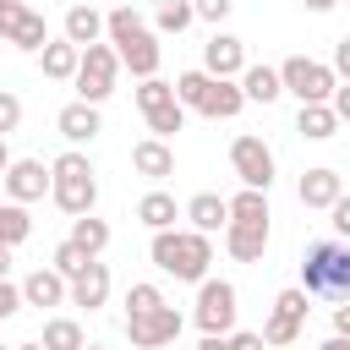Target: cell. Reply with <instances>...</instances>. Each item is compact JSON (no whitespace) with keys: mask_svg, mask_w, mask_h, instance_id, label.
Wrapping results in <instances>:
<instances>
[{"mask_svg":"<svg viewBox=\"0 0 350 350\" xmlns=\"http://www.w3.org/2000/svg\"><path fill=\"white\" fill-rule=\"evenodd\" d=\"M175 334H180V312L164 301V306H153V312H142V317H126V339L137 345V350H159V345H175Z\"/></svg>","mask_w":350,"mask_h":350,"instance_id":"11","label":"cell"},{"mask_svg":"<svg viewBox=\"0 0 350 350\" xmlns=\"http://www.w3.org/2000/svg\"><path fill=\"white\" fill-rule=\"evenodd\" d=\"M284 350H290V345H284Z\"/></svg>","mask_w":350,"mask_h":350,"instance_id":"53","label":"cell"},{"mask_svg":"<svg viewBox=\"0 0 350 350\" xmlns=\"http://www.w3.org/2000/svg\"><path fill=\"white\" fill-rule=\"evenodd\" d=\"M131 170H137V175H148V180H164V175H175V153H170V142H164V137H148V142H137V148H131Z\"/></svg>","mask_w":350,"mask_h":350,"instance_id":"19","label":"cell"},{"mask_svg":"<svg viewBox=\"0 0 350 350\" xmlns=\"http://www.w3.org/2000/svg\"><path fill=\"white\" fill-rule=\"evenodd\" d=\"M230 219H268V191L241 186V191L230 197Z\"/></svg>","mask_w":350,"mask_h":350,"instance_id":"31","label":"cell"},{"mask_svg":"<svg viewBox=\"0 0 350 350\" xmlns=\"http://www.w3.org/2000/svg\"><path fill=\"white\" fill-rule=\"evenodd\" d=\"M71 241H77L88 257H98V252L109 246V224H104V219H93V213H77V219H71Z\"/></svg>","mask_w":350,"mask_h":350,"instance_id":"27","label":"cell"},{"mask_svg":"<svg viewBox=\"0 0 350 350\" xmlns=\"http://www.w3.org/2000/svg\"><path fill=\"white\" fill-rule=\"evenodd\" d=\"M295 339H301V323L284 317V312H268V323H262V345L284 350V345H295Z\"/></svg>","mask_w":350,"mask_h":350,"instance_id":"32","label":"cell"},{"mask_svg":"<svg viewBox=\"0 0 350 350\" xmlns=\"http://www.w3.org/2000/svg\"><path fill=\"white\" fill-rule=\"evenodd\" d=\"M241 93H246L252 104H273V98L284 93V77H279L273 66H246V71H241Z\"/></svg>","mask_w":350,"mask_h":350,"instance_id":"23","label":"cell"},{"mask_svg":"<svg viewBox=\"0 0 350 350\" xmlns=\"http://www.w3.org/2000/svg\"><path fill=\"white\" fill-rule=\"evenodd\" d=\"M98 33H104V16H98L93 5H71V11H66V38H71V44L88 49V44H98Z\"/></svg>","mask_w":350,"mask_h":350,"instance_id":"26","label":"cell"},{"mask_svg":"<svg viewBox=\"0 0 350 350\" xmlns=\"http://www.w3.org/2000/svg\"><path fill=\"white\" fill-rule=\"evenodd\" d=\"M137 219H142L148 230H175L180 208H175V197H170V191H148V197L137 202Z\"/></svg>","mask_w":350,"mask_h":350,"instance_id":"25","label":"cell"},{"mask_svg":"<svg viewBox=\"0 0 350 350\" xmlns=\"http://www.w3.org/2000/svg\"><path fill=\"white\" fill-rule=\"evenodd\" d=\"M153 306H164L159 284H131V290H126V317H142V312H153Z\"/></svg>","mask_w":350,"mask_h":350,"instance_id":"34","label":"cell"},{"mask_svg":"<svg viewBox=\"0 0 350 350\" xmlns=\"http://www.w3.org/2000/svg\"><path fill=\"white\" fill-rule=\"evenodd\" d=\"M202 71H208V77H241V71H246L241 38H235V33H213V38L202 44Z\"/></svg>","mask_w":350,"mask_h":350,"instance_id":"14","label":"cell"},{"mask_svg":"<svg viewBox=\"0 0 350 350\" xmlns=\"http://www.w3.org/2000/svg\"><path fill=\"white\" fill-rule=\"evenodd\" d=\"M191 5H197V16H202V22H224L235 0H191Z\"/></svg>","mask_w":350,"mask_h":350,"instance_id":"38","label":"cell"},{"mask_svg":"<svg viewBox=\"0 0 350 350\" xmlns=\"http://www.w3.org/2000/svg\"><path fill=\"white\" fill-rule=\"evenodd\" d=\"M0 44H16V49H27V55H38V49L49 44V27H44V16H38L33 5L5 0V5H0Z\"/></svg>","mask_w":350,"mask_h":350,"instance_id":"9","label":"cell"},{"mask_svg":"<svg viewBox=\"0 0 350 350\" xmlns=\"http://www.w3.org/2000/svg\"><path fill=\"white\" fill-rule=\"evenodd\" d=\"M5 273H11V246L0 241V279H5Z\"/></svg>","mask_w":350,"mask_h":350,"instance_id":"46","label":"cell"},{"mask_svg":"<svg viewBox=\"0 0 350 350\" xmlns=\"http://www.w3.org/2000/svg\"><path fill=\"white\" fill-rule=\"evenodd\" d=\"M115 77H120V55H115V44H88L82 49V66H77V98H88V104H104L109 93H115Z\"/></svg>","mask_w":350,"mask_h":350,"instance_id":"5","label":"cell"},{"mask_svg":"<svg viewBox=\"0 0 350 350\" xmlns=\"http://www.w3.org/2000/svg\"><path fill=\"white\" fill-rule=\"evenodd\" d=\"M104 301H109V268L93 257V262H88V268L71 279V306H88V312H98Z\"/></svg>","mask_w":350,"mask_h":350,"instance_id":"18","label":"cell"},{"mask_svg":"<svg viewBox=\"0 0 350 350\" xmlns=\"http://www.w3.org/2000/svg\"><path fill=\"white\" fill-rule=\"evenodd\" d=\"M295 131H301L306 142H328V137L339 131V115H334V104H301V115H295Z\"/></svg>","mask_w":350,"mask_h":350,"instance_id":"24","label":"cell"},{"mask_svg":"<svg viewBox=\"0 0 350 350\" xmlns=\"http://www.w3.org/2000/svg\"><path fill=\"white\" fill-rule=\"evenodd\" d=\"M55 126H60V137L77 148V142H93L98 131H104V120H98V104H88V98H77V104H66L60 115H55Z\"/></svg>","mask_w":350,"mask_h":350,"instance_id":"16","label":"cell"},{"mask_svg":"<svg viewBox=\"0 0 350 350\" xmlns=\"http://www.w3.org/2000/svg\"><path fill=\"white\" fill-rule=\"evenodd\" d=\"M11 170V148H5V137H0V175Z\"/></svg>","mask_w":350,"mask_h":350,"instance_id":"47","label":"cell"},{"mask_svg":"<svg viewBox=\"0 0 350 350\" xmlns=\"http://www.w3.org/2000/svg\"><path fill=\"white\" fill-rule=\"evenodd\" d=\"M0 350H5V345H0Z\"/></svg>","mask_w":350,"mask_h":350,"instance_id":"52","label":"cell"},{"mask_svg":"<svg viewBox=\"0 0 350 350\" xmlns=\"http://www.w3.org/2000/svg\"><path fill=\"white\" fill-rule=\"evenodd\" d=\"M328 104H334V115H339V120H345V126H350V82H339V88H334V98H328Z\"/></svg>","mask_w":350,"mask_h":350,"instance_id":"41","label":"cell"},{"mask_svg":"<svg viewBox=\"0 0 350 350\" xmlns=\"http://www.w3.org/2000/svg\"><path fill=\"white\" fill-rule=\"evenodd\" d=\"M0 5H5V0H0Z\"/></svg>","mask_w":350,"mask_h":350,"instance_id":"51","label":"cell"},{"mask_svg":"<svg viewBox=\"0 0 350 350\" xmlns=\"http://www.w3.org/2000/svg\"><path fill=\"white\" fill-rule=\"evenodd\" d=\"M82 350H104V345H82Z\"/></svg>","mask_w":350,"mask_h":350,"instance_id":"50","label":"cell"},{"mask_svg":"<svg viewBox=\"0 0 350 350\" xmlns=\"http://www.w3.org/2000/svg\"><path fill=\"white\" fill-rule=\"evenodd\" d=\"M49 170H55V186H49L55 208H60V213H71V219H77V213H93V202H98V180H93V164H88V159L71 148V153H60Z\"/></svg>","mask_w":350,"mask_h":350,"instance_id":"4","label":"cell"},{"mask_svg":"<svg viewBox=\"0 0 350 350\" xmlns=\"http://www.w3.org/2000/svg\"><path fill=\"white\" fill-rule=\"evenodd\" d=\"M241 104H246V93H241L235 77H208V88H202V98H197V115L230 120V115H241Z\"/></svg>","mask_w":350,"mask_h":350,"instance_id":"15","label":"cell"},{"mask_svg":"<svg viewBox=\"0 0 350 350\" xmlns=\"http://www.w3.org/2000/svg\"><path fill=\"white\" fill-rule=\"evenodd\" d=\"M224 246L235 262H262L268 252V219H230L224 224Z\"/></svg>","mask_w":350,"mask_h":350,"instance_id":"13","label":"cell"},{"mask_svg":"<svg viewBox=\"0 0 350 350\" xmlns=\"http://www.w3.org/2000/svg\"><path fill=\"white\" fill-rule=\"evenodd\" d=\"M197 350H230V334H202V345Z\"/></svg>","mask_w":350,"mask_h":350,"instance_id":"44","label":"cell"},{"mask_svg":"<svg viewBox=\"0 0 350 350\" xmlns=\"http://www.w3.org/2000/svg\"><path fill=\"white\" fill-rule=\"evenodd\" d=\"M328 224H334V230H339V235L350 241V191H345V197H339V202L328 208Z\"/></svg>","mask_w":350,"mask_h":350,"instance_id":"39","label":"cell"},{"mask_svg":"<svg viewBox=\"0 0 350 350\" xmlns=\"http://www.w3.org/2000/svg\"><path fill=\"white\" fill-rule=\"evenodd\" d=\"M38 345H44V350H82V328H77L71 317H49Z\"/></svg>","mask_w":350,"mask_h":350,"instance_id":"29","label":"cell"},{"mask_svg":"<svg viewBox=\"0 0 350 350\" xmlns=\"http://www.w3.org/2000/svg\"><path fill=\"white\" fill-rule=\"evenodd\" d=\"M197 328L202 334H230L235 328V284L230 279H202L197 284Z\"/></svg>","mask_w":350,"mask_h":350,"instance_id":"8","label":"cell"},{"mask_svg":"<svg viewBox=\"0 0 350 350\" xmlns=\"http://www.w3.org/2000/svg\"><path fill=\"white\" fill-rule=\"evenodd\" d=\"M27 235H33L27 208H22V202H0V241H5V246H22Z\"/></svg>","mask_w":350,"mask_h":350,"instance_id":"28","label":"cell"},{"mask_svg":"<svg viewBox=\"0 0 350 350\" xmlns=\"http://www.w3.org/2000/svg\"><path fill=\"white\" fill-rule=\"evenodd\" d=\"M230 350H262V334H230Z\"/></svg>","mask_w":350,"mask_h":350,"instance_id":"42","label":"cell"},{"mask_svg":"<svg viewBox=\"0 0 350 350\" xmlns=\"http://www.w3.org/2000/svg\"><path fill=\"white\" fill-rule=\"evenodd\" d=\"M22 306H27V301H22V290H16L11 279H0V323H5V317H16Z\"/></svg>","mask_w":350,"mask_h":350,"instance_id":"37","label":"cell"},{"mask_svg":"<svg viewBox=\"0 0 350 350\" xmlns=\"http://www.w3.org/2000/svg\"><path fill=\"white\" fill-rule=\"evenodd\" d=\"M279 77H284V93H295L301 104H328L334 88H339L334 66H317V60H306V55H290V60L279 66Z\"/></svg>","mask_w":350,"mask_h":350,"instance_id":"7","label":"cell"},{"mask_svg":"<svg viewBox=\"0 0 350 350\" xmlns=\"http://www.w3.org/2000/svg\"><path fill=\"white\" fill-rule=\"evenodd\" d=\"M137 104H142V115H148V131L153 137H175L180 126H186V104L175 98V82H159V77H142V88H137Z\"/></svg>","mask_w":350,"mask_h":350,"instance_id":"6","label":"cell"},{"mask_svg":"<svg viewBox=\"0 0 350 350\" xmlns=\"http://www.w3.org/2000/svg\"><path fill=\"white\" fill-rule=\"evenodd\" d=\"M306 5H312V11H334L339 0H306Z\"/></svg>","mask_w":350,"mask_h":350,"instance_id":"48","label":"cell"},{"mask_svg":"<svg viewBox=\"0 0 350 350\" xmlns=\"http://www.w3.org/2000/svg\"><path fill=\"white\" fill-rule=\"evenodd\" d=\"M159 33H180V27H191L197 22V5L191 0H159Z\"/></svg>","mask_w":350,"mask_h":350,"instance_id":"30","label":"cell"},{"mask_svg":"<svg viewBox=\"0 0 350 350\" xmlns=\"http://www.w3.org/2000/svg\"><path fill=\"white\" fill-rule=\"evenodd\" d=\"M88 262H93V257H88V252H82L77 241H60V246H55V273H66V279H77V273H82Z\"/></svg>","mask_w":350,"mask_h":350,"instance_id":"33","label":"cell"},{"mask_svg":"<svg viewBox=\"0 0 350 350\" xmlns=\"http://www.w3.org/2000/svg\"><path fill=\"white\" fill-rule=\"evenodd\" d=\"M273 312H284V317L306 323V290H301V284H295V290H279V295H273Z\"/></svg>","mask_w":350,"mask_h":350,"instance_id":"35","label":"cell"},{"mask_svg":"<svg viewBox=\"0 0 350 350\" xmlns=\"http://www.w3.org/2000/svg\"><path fill=\"white\" fill-rule=\"evenodd\" d=\"M38 66H44L49 82H66V77H77V66H82V44H71V38L44 44V49H38Z\"/></svg>","mask_w":350,"mask_h":350,"instance_id":"22","label":"cell"},{"mask_svg":"<svg viewBox=\"0 0 350 350\" xmlns=\"http://www.w3.org/2000/svg\"><path fill=\"white\" fill-rule=\"evenodd\" d=\"M104 33H109V44H115V55L131 77H159V38L142 27V16L131 5H115L104 16Z\"/></svg>","mask_w":350,"mask_h":350,"instance_id":"3","label":"cell"},{"mask_svg":"<svg viewBox=\"0 0 350 350\" xmlns=\"http://www.w3.org/2000/svg\"><path fill=\"white\" fill-rule=\"evenodd\" d=\"M301 290L323 301H350V246L345 241H312L301 252Z\"/></svg>","mask_w":350,"mask_h":350,"instance_id":"2","label":"cell"},{"mask_svg":"<svg viewBox=\"0 0 350 350\" xmlns=\"http://www.w3.org/2000/svg\"><path fill=\"white\" fill-rule=\"evenodd\" d=\"M334 334H350V301H345V306H334Z\"/></svg>","mask_w":350,"mask_h":350,"instance_id":"43","label":"cell"},{"mask_svg":"<svg viewBox=\"0 0 350 350\" xmlns=\"http://www.w3.org/2000/svg\"><path fill=\"white\" fill-rule=\"evenodd\" d=\"M317 350H350V334H334L328 345H317Z\"/></svg>","mask_w":350,"mask_h":350,"instance_id":"45","label":"cell"},{"mask_svg":"<svg viewBox=\"0 0 350 350\" xmlns=\"http://www.w3.org/2000/svg\"><path fill=\"white\" fill-rule=\"evenodd\" d=\"M230 164H235L241 186H257V191L273 186V148L262 137H235L230 142Z\"/></svg>","mask_w":350,"mask_h":350,"instance_id":"10","label":"cell"},{"mask_svg":"<svg viewBox=\"0 0 350 350\" xmlns=\"http://www.w3.org/2000/svg\"><path fill=\"white\" fill-rule=\"evenodd\" d=\"M339 197H345L339 170H306V175H301V202H306V208H334Z\"/></svg>","mask_w":350,"mask_h":350,"instance_id":"21","label":"cell"},{"mask_svg":"<svg viewBox=\"0 0 350 350\" xmlns=\"http://www.w3.org/2000/svg\"><path fill=\"white\" fill-rule=\"evenodd\" d=\"M66 295H71V279L55 273V268H33V273L22 279V301H27V306H60Z\"/></svg>","mask_w":350,"mask_h":350,"instance_id":"17","label":"cell"},{"mask_svg":"<svg viewBox=\"0 0 350 350\" xmlns=\"http://www.w3.org/2000/svg\"><path fill=\"white\" fill-rule=\"evenodd\" d=\"M334 77H345V82H350V33L334 44Z\"/></svg>","mask_w":350,"mask_h":350,"instance_id":"40","label":"cell"},{"mask_svg":"<svg viewBox=\"0 0 350 350\" xmlns=\"http://www.w3.org/2000/svg\"><path fill=\"white\" fill-rule=\"evenodd\" d=\"M148 257H153L164 273L202 284V279H208V262H213V241H208L202 230H153Z\"/></svg>","mask_w":350,"mask_h":350,"instance_id":"1","label":"cell"},{"mask_svg":"<svg viewBox=\"0 0 350 350\" xmlns=\"http://www.w3.org/2000/svg\"><path fill=\"white\" fill-rule=\"evenodd\" d=\"M22 126V98L16 93H0V137H11Z\"/></svg>","mask_w":350,"mask_h":350,"instance_id":"36","label":"cell"},{"mask_svg":"<svg viewBox=\"0 0 350 350\" xmlns=\"http://www.w3.org/2000/svg\"><path fill=\"white\" fill-rule=\"evenodd\" d=\"M16 350H44V345H16Z\"/></svg>","mask_w":350,"mask_h":350,"instance_id":"49","label":"cell"},{"mask_svg":"<svg viewBox=\"0 0 350 350\" xmlns=\"http://www.w3.org/2000/svg\"><path fill=\"white\" fill-rule=\"evenodd\" d=\"M186 219H191V230L213 235V230L230 224V197H219V191H197V197L186 202Z\"/></svg>","mask_w":350,"mask_h":350,"instance_id":"20","label":"cell"},{"mask_svg":"<svg viewBox=\"0 0 350 350\" xmlns=\"http://www.w3.org/2000/svg\"><path fill=\"white\" fill-rule=\"evenodd\" d=\"M49 186H55V170H44V159H11V170H5L11 202H38Z\"/></svg>","mask_w":350,"mask_h":350,"instance_id":"12","label":"cell"}]
</instances>
